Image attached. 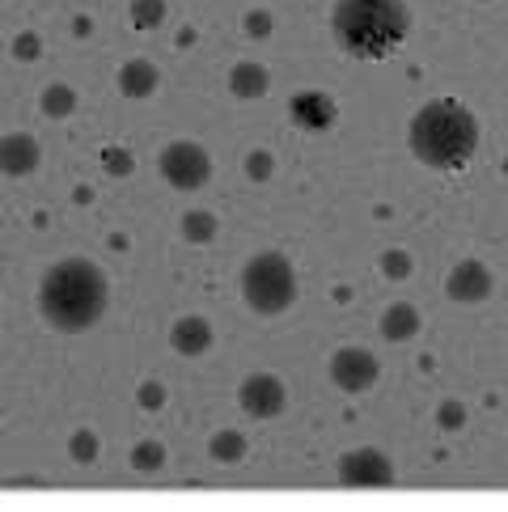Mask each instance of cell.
I'll return each mask as SVG.
<instances>
[{"mask_svg":"<svg viewBox=\"0 0 508 512\" xmlns=\"http://www.w3.org/2000/svg\"><path fill=\"white\" fill-rule=\"evenodd\" d=\"M111 309V276L94 259H60L43 271L39 280V314L51 331L85 335L106 318Z\"/></svg>","mask_w":508,"mask_h":512,"instance_id":"6da1fadb","label":"cell"},{"mask_svg":"<svg viewBox=\"0 0 508 512\" xmlns=\"http://www.w3.org/2000/svg\"><path fill=\"white\" fill-rule=\"evenodd\" d=\"M479 119L458 98H428L411 115L407 144L420 166L437 174H462L479 153Z\"/></svg>","mask_w":508,"mask_h":512,"instance_id":"7a4b0ae2","label":"cell"},{"mask_svg":"<svg viewBox=\"0 0 508 512\" xmlns=\"http://www.w3.org/2000/svg\"><path fill=\"white\" fill-rule=\"evenodd\" d=\"M407 0H335L331 5V39L352 60H390L411 39Z\"/></svg>","mask_w":508,"mask_h":512,"instance_id":"3957f363","label":"cell"},{"mask_svg":"<svg viewBox=\"0 0 508 512\" xmlns=\"http://www.w3.org/2000/svg\"><path fill=\"white\" fill-rule=\"evenodd\" d=\"M297 267L280 250H259L242 267V301L259 318H280L297 305Z\"/></svg>","mask_w":508,"mask_h":512,"instance_id":"277c9868","label":"cell"},{"mask_svg":"<svg viewBox=\"0 0 508 512\" xmlns=\"http://www.w3.org/2000/svg\"><path fill=\"white\" fill-rule=\"evenodd\" d=\"M157 174L166 178V187H174V191H199V187H208V178H212V153L195 140H170L157 157Z\"/></svg>","mask_w":508,"mask_h":512,"instance_id":"5b68a950","label":"cell"},{"mask_svg":"<svg viewBox=\"0 0 508 512\" xmlns=\"http://www.w3.org/2000/svg\"><path fill=\"white\" fill-rule=\"evenodd\" d=\"M326 377H331V386L343 394H365L377 386L381 360L369 352V347H339L331 356V364H326Z\"/></svg>","mask_w":508,"mask_h":512,"instance_id":"8992f818","label":"cell"},{"mask_svg":"<svg viewBox=\"0 0 508 512\" xmlns=\"http://www.w3.org/2000/svg\"><path fill=\"white\" fill-rule=\"evenodd\" d=\"M335 479H339L343 487H390V483L398 479V470H394V462H390V453L365 445V449H348V453L339 457Z\"/></svg>","mask_w":508,"mask_h":512,"instance_id":"52a82bcc","label":"cell"},{"mask_svg":"<svg viewBox=\"0 0 508 512\" xmlns=\"http://www.w3.org/2000/svg\"><path fill=\"white\" fill-rule=\"evenodd\" d=\"M238 407L250 419H280L288 411V386L276 373H250L238 386Z\"/></svg>","mask_w":508,"mask_h":512,"instance_id":"ba28073f","label":"cell"},{"mask_svg":"<svg viewBox=\"0 0 508 512\" xmlns=\"http://www.w3.org/2000/svg\"><path fill=\"white\" fill-rule=\"evenodd\" d=\"M492 288H496V276L483 259H462L445 276V297L458 301V305H479V301L492 297Z\"/></svg>","mask_w":508,"mask_h":512,"instance_id":"9c48e42d","label":"cell"},{"mask_svg":"<svg viewBox=\"0 0 508 512\" xmlns=\"http://www.w3.org/2000/svg\"><path fill=\"white\" fill-rule=\"evenodd\" d=\"M288 115H293L301 132H331L339 119V106L331 94H322V89H301V94L288 98Z\"/></svg>","mask_w":508,"mask_h":512,"instance_id":"30bf717a","label":"cell"},{"mask_svg":"<svg viewBox=\"0 0 508 512\" xmlns=\"http://www.w3.org/2000/svg\"><path fill=\"white\" fill-rule=\"evenodd\" d=\"M43 166V144L30 132H5L0 136V174L5 178H30Z\"/></svg>","mask_w":508,"mask_h":512,"instance_id":"8fae6325","label":"cell"},{"mask_svg":"<svg viewBox=\"0 0 508 512\" xmlns=\"http://www.w3.org/2000/svg\"><path fill=\"white\" fill-rule=\"evenodd\" d=\"M212 343H216V331H212V322H208V318L187 314V318L170 322V347H174V356L199 360V356H208V352H212Z\"/></svg>","mask_w":508,"mask_h":512,"instance_id":"7c38bea8","label":"cell"},{"mask_svg":"<svg viewBox=\"0 0 508 512\" xmlns=\"http://www.w3.org/2000/svg\"><path fill=\"white\" fill-rule=\"evenodd\" d=\"M377 331H381V339H390V343H411L415 335L424 331V314L411 301H394V305H386Z\"/></svg>","mask_w":508,"mask_h":512,"instance_id":"4fadbf2b","label":"cell"},{"mask_svg":"<svg viewBox=\"0 0 508 512\" xmlns=\"http://www.w3.org/2000/svg\"><path fill=\"white\" fill-rule=\"evenodd\" d=\"M115 85H119V94H123V98L144 102V98H153V94H157L161 72H157V64H153V60H140V56H136V60H127V64L119 68Z\"/></svg>","mask_w":508,"mask_h":512,"instance_id":"5bb4252c","label":"cell"},{"mask_svg":"<svg viewBox=\"0 0 508 512\" xmlns=\"http://www.w3.org/2000/svg\"><path fill=\"white\" fill-rule=\"evenodd\" d=\"M267 89H271V72L263 64H254V60H238L229 68V94L233 98H267Z\"/></svg>","mask_w":508,"mask_h":512,"instance_id":"9a60e30c","label":"cell"},{"mask_svg":"<svg viewBox=\"0 0 508 512\" xmlns=\"http://www.w3.org/2000/svg\"><path fill=\"white\" fill-rule=\"evenodd\" d=\"M208 457L212 462H221V466H238L250 457V436L242 428H221V432H212V441H208Z\"/></svg>","mask_w":508,"mask_h":512,"instance_id":"2e32d148","label":"cell"},{"mask_svg":"<svg viewBox=\"0 0 508 512\" xmlns=\"http://www.w3.org/2000/svg\"><path fill=\"white\" fill-rule=\"evenodd\" d=\"M77 106H81V94L72 85H47L39 94V111L47 119H72L77 115Z\"/></svg>","mask_w":508,"mask_h":512,"instance_id":"e0dca14e","label":"cell"},{"mask_svg":"<svg viewBox=\"0 0 508 512\" xmlns=\"http://www.w3.org/2000/svg\"><path fill=\"white\" fill-rule=\"evenodd\" d=\"M178 229H183V237H187L191 246H212L216 237H221V216L195 208V212L183 216V225H178Z\"/></svg>","mask_w":508,"mask_h":512,"instance_id":"ac0fdd59","label":"cell"},{"mask_svg":"<svg viewBox=\"0 0 508 512\" xmlns=\"http://www.w3.org/2000/svg\"><path fill=\"white\" fill-rule=\"evenodd\" d=\"M127 466H132L136 474H157L161 466H166V445L161 441H136L132 453H127Z\"/></svg>","mask_w":508,"mask_h":512,"instance_id":"d6986e66","label":"cell"},{"mask_svg":"<svg viewBox=\"0 0 508 512\" xmlns=\"http://www.w3.org/2000/svg\"><path fill=\"white\" fill-rule=\"evenodd\" d=\"M98 453H102V436L94 428H77L68 436V457L77 466H94L98 462Z\"/></svg>","mask_w":508,"mask_h":512,"instance_id":"ffe728a7","label":"cell"},{"mask_svg":"<svg viewBox=\"0 0 508 512\" xmlns=\"http://www.w3.org/2000/svg\"><path fill=\"white\" fill-rule=\"evenodd\" d=\"M127 17H132L136 30H157L166 22V0H132V5H127Z\"/></svg>","mask_w":508,"mask_h":512,"instance_id":"44dd1931","label":"cell"},{"mask_svg":"<svg viewBox=\"0 0 508 512\" xmlns=\"http://www.w3.org/2000/svg\"><path fill=\"white\" fill-rule=\"evenodd\" d=\"M242 170L246 178L254 182V187H263V182L276 178V153H267V149H250L246 161H242Z\"/></svg>","mask_w":508,"mask_h":512,"instance_id":"7402d4cb","label":"cell"},{"mask_svg":"<svg viewBox=\"0 0 508 512\" xmlns=\"http://www.w3.org/2000/svg\"><path fill=\"white\" fill-rule=\"evenodd\" d=\"M102 166H106V174L111 178H132L136 174V157L123 149V144H106L102 149Z\"/></svg>","mask_w":508,"mask_h":512,"instance_id":"603a6c76","label":"cell"},{"mask_svg":"<svg viewBox=\"0 0 508 512\" xmlns=\"http://www.w3.org/2000/svg\"><path fill=\"white\" fill-rule=\"evenodd\" d=\"M432 419H437V428H441V432H462V424H466V407H462L458 398H445V402H437V415H432Z\"/></svg>","mask_w":508,"mask_h":512,"instance_id":"cb8c5ba5","label":"cell"},{"mask_svg":"<svg viewBox=\"0 0 508 512\" xmlns=\"http://www.w3.org/2000/svg\"><path fill=\"white\" fill-rule=\"evenodd\" d=\"M411 271H415V263H411V254H407V250H386V254H381V276L407 280Z\"/></svg>","mask_w":508,"mask_h":512,"instance_id":"d4e9b609","label":"cell"},{"mask_svg":"<svg viewBox=\"0 0 508 512\" xmlns=\"http://www.w3.org/2000/svg\"><path fill=\"white\" fill-rule=\"evenodd\" d=\"M136 402L144 411H161L166 407V386H161V381H144V386L136 390Z\"/></svg>","mask_w":508,"mask_h":512,"instance_id":"484cf974","label":"cell"},{"mask_svg":"<svg viewBox=\"0 0 508 512\" xmlns=\"http://www.w3.org/2000/svg\"><path fill=\"white\" fill-rule=\"evenodd\" d=\"M39 51H43V39H39V34H34V30H26V34H17V39H13V56L17 60H39Z\"/></svg>","mask_w":508,"mask_h":512,"instance_id":"4316f807","label":"cell"},{"mask_svg":"<svg viewBox=\"0 0 508 512\" xmlns=\"http://www.w3.org/2000/svg\"><path fill=\"white\" fill-rule=\"evenodd\" d=\"M246 34H254V39H267V34H271V17L263 9L246 13Z\"/></svg>","mask_w":508,"mask_h":512,"instance_id":"83f0119b","label":"cell"},{"mask_svg":"<svg viewBox=\"0 0 508 512\" xmlns=\"http://www.w3.org/2000/svg\"><path fill=\"white\" fill-rule=\"evenodd\" d=\"M0 229H5V221H0Z\"/></svg>","mask_w":508,"mask_h":512,"instance_id":"f1b7e54d","label":"cell"}]
</instances>
